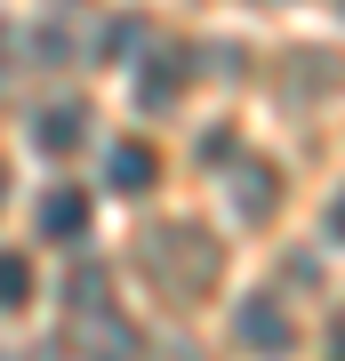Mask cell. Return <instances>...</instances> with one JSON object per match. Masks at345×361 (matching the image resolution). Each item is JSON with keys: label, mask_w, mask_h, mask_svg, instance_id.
<instances>
[{"label": "cell", "mask_w": 345, "mask_h": 361, "mask_svg": "<svg viewBox=\"0 0 345 361\" xmlns=\"http://www.w3.org/2000/svg\"><path fill=\"white\" fill-rule=\"evenodd\" d=\"M233 337H241L249 353H265V361H282L297 345V322L282 313V297H241V313H233Z\"/></svg>", "instance_id": "obj_1"}, {"label": "cell", "mask_w": 345, "mask_h": 361, "mask_svg": "<svg viewBox=\"0 0 345 361\" xmlns=\"http://www.w3.org/2000/svg\"><path fill=\"white\" fill-rule=\"evenodd\" d=\"M104 185H113V193H128V201L153 193V185H161V153H153L145 137H121L113 153H104Z\"/></svg>", "instance_id": "obj_2"}, {"label": "cell", "mask_w": 345, "mask_h": 361, "mask_svg": "<svg viewBox=\"0 0 345 361\" xmlns=\"http://www.w3.org/2000/svg\"><path fill=\"white\" fill-rule=\"evenodd\" d=\"M89 193H80V185H49V193H40V233H49L56 249H73V241H89Z\"/></svg>", "instance_id": "obj_3"}, {"label": "cell", "mask_w": 345, "mask_h": 361, "mask_svg": "<svg viewBox=\"0 0 345 361\" xmlns=\"http://www.w3.org/2000/svg\"><path fill=\"white\" fill-rule=\"evenodd\" d=\"M80 137H89V113H80V104H40L32 113V145L40 153H80Z\"/></svg>", "instance_id": "obj_4"}, {"label": "cell", "mask_w": 345, "mask_h": 361, "mask_svg": "<svg viewBox=\"0 0 345 361\" xmlns=\"http://www.w3.org/2000/svg\"><path fill=\"white\" fill-rule=\"evenodd\" d=\"M25 305H32V257L0 249V313H25Z\"/></svg>", "instance_id": "obj_5"}, {"label": "cell", "mask_w": 345, "mask_h": 361, "mask_svg": "<svg viewBox=\"0 0 345 361\" xmlns=\"http://www.w3.org/2000/svg\"><path fill=\"white\" fill-rule=\"evenodd\" d=\"M233 201H241V209H249V217H265V209H273V201H282V193H273V177H265V169H257V161H249V177H241V185H233Z\"/></svg>", "instance_id": "obj_6"}, {"label": "cell", "mask_w": 345, "mask_h": 361, "mask_svg": "<svg viewBox=\"0 0 345 361\" xmlns=\"http://www.w3.org/2000/svg\"><path fill=\"white\" fill-rule=\"evenodd\" d=\"M177 80H185V65H177V56H161V65L145 73V104H153V113H169V97H177Z\"/></svg>", "instance_id": "obj_7"}, {"label": "cell", "mask_w": 345, "mask_h": 361, "mask_svg": "<svg viewBox=\"0 0 345 361\" xmlns=\"http://www.w3.org/2000/svg\"><path fill=\"white\" fill-rule=\"evenodd\" d=\"M137 32H145V25H104L97 56H104V65H121V56H137Z\"/></svg>", "instance_id": "obj_8"}, {"label": "cell", "mask_w": 345, "mask_h": 361, "mask_svg": "<svg viewBox=\"0 0 345 361\" xmlns=\"http://www.w3.org/2000/svg\"><path fill=\"white\" fill-rule=\"evenodd\" d=\"M0 73H8V25H0Z\"/></svg>", "instance_id": "obj_9"}, {"label": "cell", "mask_w": 345, "mask_h": 361, "mask_svg": "<svg viewBox=\"0 0 345 361\" xmlns=\"http://www.w3.org/2000/svg\"><path fill=\"white\" fill-rule=\"evenodd\" d=\"M0 201H8V177H0Z\"/></svg>", "instance_id": "obj_10"}]
</instances>
